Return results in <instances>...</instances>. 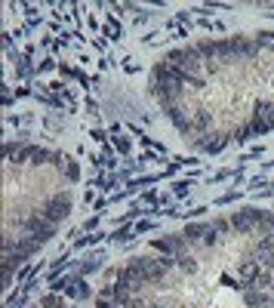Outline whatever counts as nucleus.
<instances>
[{
	"label": "nucleus",
	"mask_w": 274,
	"mask_h": 308,
	"mask_svg": "<svg viewBox=\"0 0 274 308\" xmlns=\"http://www.w3.org/2000/svg\"><path fill=\"white\" fill-rule=\"evenodd\" d=\"M265 219H268V216H265V213H259V210H237V213L231 216V225L241 231V234H250L256 225L265 222Z\"/></svg>",
	"instance_id": "f257e3e1"
},
{
	"label": "nucleus",
	"mask_w": 274,
	"mask_h": 308,
	"mask_svg": "<svg viewBox=\"0 0 274 308\" xmlns=\"http://www.w3.org/2000/svg\"><path fill=\"white\" fill-rule=\"evenodd\" d=\"M133 265L142 271L145 281H160L163 271L173 265V259H133Z\"/></svg>",
	"instance_id": "f03ea898"
},
{
	"label": "nucleus",
	"mask_w": 274,
	"mask_h": 308,
	"mask_svg": "<svg viewBox=\"0 0 274 308\" xmlns=\"http://www.w3.org/2000/svg\"><path fill=\"white\" fill-rule=\"evenodd\" d=\"M40 213L46 216L49 222H62L65 216L71 213V197H65V194H56V197H52V201H49V204H46Z\"/></svg>",
	"instance_id": "7ed1b4c3"
},
{
	"label": "nucleus",
	"mask_w": 274,
	"mask_h": 308,
	"mask_svg": "<svg viewBox=\"0 0 274 308\" xmlns=\"http://www.w3.org/2000/svg\"><path fill=\"white\" fill-rule=\"evenodd\" d=\"M25 228L34 234V238H40V241H49L52 234H56V222H49L43 213H37V216H31V219L25 222Z\"/></svg>",
	"instance_id": "20e7f679"
},
{
	"label": "nucleus",
	"mask_w": 274,
	"mask_h": 308,
	"mask_svg": "<svg viewBox=\"0 0 274 308\" xmlns=\"http://www.w3.org/2000/svg\"><path fill=\"white\" fill-rule=\"evenodd\" d=\"M139 284H145V278H142V271L130 262L123 271H117V287H126V290H136Z\"/></svg>",
	"instance_id": "39448f33"
},
{
	"label": "nucleus",
	"mask_w": 274,
	"mask_h": 308,
	"mask_svg": "<svg viewBox=\"0 0 274 308\" xmlns=\"http://www.w3.org/2000/svg\"><path fill=\"white\" fill-rule=\"evenodd\" d=\"M167 114H170V120L179 126V130H188V126H191V123H188V117L182 114V108H179V105H170V108H167Z\"/></svg>",
	"instance_id": "423d86ee"
},
{
	"label": "nucleus",
	"mask_w": 274,
	"mask_h": 308,
	"mask_svg": "<svg viewBox=\"0 0 274 308\" xmlns=\"http://www.w3.org/2000/svg\"><path fill=\"white\" fill-rule=\"evenodd\" d=\"M154 250H163V253H179V250H182V238H163V241H154Z\"/></svg>",
	"instance_id": "0eeeda50"
},
{
	"label": "nucleus",
	"mask_w": 274,
	"mask_h": 308,
	"mask_svg": "<svg viewBox=\"0 0 274 308\" xmlns=\"http://www.w3.org/2000/svg\"><path fill=\"white\" fill-rule=\"evenodd\" d=\"M197 49H200V56L204 59H213V56H222V46H219L216 40L210 43V40H204V43H197Z\"/></svg>",
	"instance_id": "6e6552de"
},
{
	"label": "nucleus",
	"mask_w": 274,
	"mask_h": 308,
	"mask_svg": "<svg viewBox=\"0 0 274 308\" xmlns=\"http://www.w3.org/2000/svg\"><path fill=\"white\" fill-rule=\"evenodd\" d=\"M244 299H247V305H253V308H259V305H268V299H265V296L259 293V290H247V296H244Z\"/></svg>",
	"instance_id": "1a4fd4ad"
},
{
	"label": "nucleus",
	"mask_w": 274,
	"mask_h": 308,
	"mask_svg": "<svg viewBox=\"0 0 274 308\" xmlns=\"http://www.w3.org/2000/svg\"><path fill=\"white\" fill-rule=\"evenodd\" d=\"M241 278H244V281H256V278H259V265H256V262H247V265L241 268Z\"/></svg>",
	"instance_id": "9d476101"
},
{
	"label": "nucleus",
	"mask_w": 274,
	"mask_h": 308,
	"mask_svg": "<svg viewBox=\"0 0 274 308\" xmlns=\"http://www.w3.org/2000/svg\"><path fill=\"white\" fill-rule=\"evenodd\" d=\"M200 234H210V228H207V225H188V228H185V238H188V241H197Z\"/></svg>",
	"instance_id": "9b49d317"
},
{
	"label": "nucleus",
	"mask_w": 274,
	"mask_h": 308,
	"mask_svg": "<svg viewBox=\"0 0 274 308\" xmlns=\"http://www.w3.org/2000/svg\"><path fill=\"white\" fill-rule=\"evenodd\" d=\"M43 308H62V299L56 293H49V296H43Z\"/></svg>",
	"instance_id": "f8f14e48"
},
{
	"label": "nucleus",
	"mask_w": 274,
	"mask_h": 308,
	"mask_svg": "<svg viewBox=\"0 0 274 308\" xmlns=\"http://www.w3.org/2000/svg\"><path fill=\"white\" fill-rule=\"evenodd\" d=\"M52 154L49 151H43V148H37V151H34V160H31V164H46V160H49Z\"/></svg>",
	"instance_id": "ddd939ff"
},
{
	"label": "nucleus",
	"mask_w": 274,
	"mask_h": 308,
	"mask_svg": "<svg viewBox=\"0 0 274 308\" xmlns=\"http://www.w3.org/2000/svg\"><path fill=\"white\" fill-rule=\"evenodd\" d=\"M194 126H210V114H207V111H197V117H194Z\"/></svg>",
	"instance_id": "4468645a"
},
{
	"label": "nucleus",
	"mask_w": 274,
	"mask_h": 308,
	"mask_svg": "<svg viewBox=\"0 0 274 308\" xmlns=\"http://www.w3.org/2000/svg\"><path fill=\"white\" fill-rule=\"evenodd\" d=\"M253 130H256V133H268V130H271V126H268L265 120H259V117H256V123H253Z\"/></svg>",
	"instance_id": "2eb2a0df"
},
{
	"label": "nucleus",
	"mask_w": 274,
	"mask_h": 308,
	"mask_svg": "<svg viewBox=\"0 0 274 308\" xmlns=\"http://www.w3.org/2000/svg\"><path fill=\"white\" fill-rule=\"evenodd\" d=\"M253 284H256V287H259V290H262V287H268V284H271V278H268V275H259V278H256Z\"/></svg>",
	"instance_id": "dca6fc26"
},
{
	"label": "nucleus",
	"mask_w": 274,
	"mask_h": 308,
	"mask_svg": "<svg viewBox=\"0 0 274 308\" xmlns=\"http://www.w3.org/2000/svg\"><path fill=\"white\" fill-rule=\"evenodd\" d=\"M34 151H37V148H22V151H19V157H15V160H28V157H34Z\"/></svg>",
	"instance_id": "f3484780"
},
{
	"label": "nucleus",
	"mask_w": 274,
	"mask_h": 308,
	"mask_svg": "<svg viewBox=\"0 0 274 308\" xmlns=\"http://www.w3.org/2000/svg\"><path fill=\"white\" fill-rule=\"evenodd\" d=\"M80 176V170H77V164H68V179H71V182H74V179Z\"/></svg>",
	"instance_id": "a211bd4d"
},
{
	"label": "nucleus",
	"mask_w": 274,
	"mask_h": 308,
	"mask_svg": "<svg viewBox=\"0 0 274 308\" xmlns=\"http://www.w3.org/2000/svg\"><path fill=\"white\" fill-rule=\"evenodd\" d=\"M179 265H182V268H185V271H194V268H197V265H194V262H191V259H182V262H179Z\"/></svg>",
	"instance_id": "6ab92c4d"
},
{
	"label": "nucleus",
	"mask_w": 274,
	"mask_h": 308,
	"mask_svg": "<svg viewBox=\"0 0 274 308\" xmlns=\"http://www.w3.org/2000/svg\"><path fill=\"white\" fill-rule=\"evenodd\" d=\"M262 262H265V265H268V268L274 271V253H268V256H262Z\"/></svg>",
	"instance_id": "aec40b11"
},
{
	"label": "nucleus",
	"mask_w": 274,
	"mask_h": 308,
	"mask_svg": "<svg viewBox=\"0 0 274 308\" xmlns=\"http://www.w3.org/2000/svg\"><path fill=\"white\" fill-rule=\"evenodd\" d=\"M108 308H130V305H123V302H114V305H108Z\"/></svg>",
	"instance_id": "412c9836"
},
{
	"label": "nucleus",
	"mask_w": 274,
	"mask_h": 308,
	"mask_svg": "<svg viewBox=\"0 0 274 308\" xmlns=\"http://www.w3.org/2000/svg\"><path fill=\"white\" fill-rule=\"evenodd\" d=\"M148 308H163V305H148Z\"/></svg>",
	"instance_id": "4be33fe9"
},
{
	"label": "nucleus",
	"mask_w": 274,
	"mask_h": 308,
	"mask_svg": "<svg viewBox=\"0 0 274 308\" xmlns=\"http://www.w3.org/2000/svg\"><path fill=\"white\" fill-rule=\"evenodd\" d=\"M268 222H271V225H274V216H271V219H268Z\"/></svg>",
	"instance_id": "5701e85b"
}]
</instances>
